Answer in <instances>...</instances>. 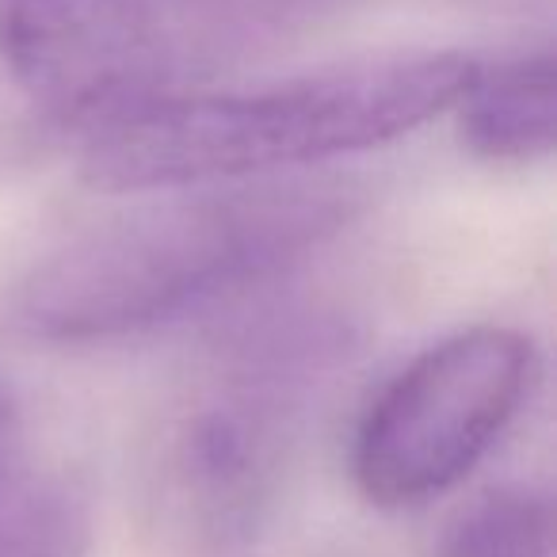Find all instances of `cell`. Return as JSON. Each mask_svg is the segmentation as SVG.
Wrapping results in <instances>:
<instances>
[{
  "instance_id": "8992f818",
  "label": "cell",
  "mask_w": 557,
  "mask_h": 557,
  "mask_svg": "<svg viewBox=\"0 0 557 557\" xmlns=\"http://www.w3.org/2000/svg\"><path fill=\"white\" fill-rule=\"evenodd\" d=\"M92 546V500L65 470H47L0 450V557H85Z\"/></svg>"
},
{
  "instance_id": "7a4b0ae2",
  "label": "cell",
  "mask_w": 557,
  "mask_h": 557,
  "mask_svg": "<svg viewBox=\"0 0 557 557\" xmlns=\"http://www.w3.org/2000/svg\"><path fill=\"white\" fill-rule=\"evenodd\" d=\"M481 65L455 50L363 58L245 92H161L81 138L103 191H176L386 146L450 111Z\"/></svg>"
},
{
  "instance_id": "5b68a950",
  "label": "cell",
  "mask_w": 557,
  "mask_h": 557,
  "mask_svg": "<svg viewBox=\"0 0 557 557\" xmlns=\"http://www.w3.org/2000/svg\"><path fill=\"white\" fill-rule=\"evenodd\" d=\"M458 111L462 146L481 161L527 164L554 153L557 141V70L549 54L478 70Z\"/></svg>"
},
{
  "instance_id": "6da1fadb",
  "label": "cell",
  "mask_w": 557,
  "mask_h": 557,
  "mask_svg": "<svg viewBox=\"0 0 557 557\" xmlns=\"http://www.w3.org/2000/svg\"><path fill=\"white\" fill-rule=\"evenodd\" d=\"M356 207L351 187L321 180L172 195L65 240L20 283L12 313L50 344L149 333L298 263Z\"/></svg>"
},
{
  "instance_id": "277c9868",
  "label": "cell",
  "mask_w": 557,
  "mask_h": 557,
  "mask_svg": "<svg viewBox=\"0 0 557 557\" xmlns=\"http://www.w3.org/2000/svg\"><path fill=\"white\" fill-rule=\"evenodd\" d=\"M0 62L85 138L169 88V47L149 0H0Z\"/></svg>"
},
{
  "instance_id": "52a82bcc",
  "label": "cell",
  "mask_w": 557,
  "mask_h": 557,
  "mask_svg": "<svg viewBox=\"0 0 557 557\" xmlns=\"http://www.w3.org/2000/svg\"><path fill=\"white\" fill-rule=\"evenodd\" d=\"M443 557H557L554 508L531 488H493L450 523Z\"/></svg>"
},
{
  "instance_id": "3957f363",
  "label": "cell",
  "mask_w": 557,
  "mask_h": 557,
  "mask_svg": "<svg viewBox=\"0 0 557 557\" xmlns=\"http://www.w3.org/2000/svg\"><path fill=\"white\" fill-rule=\"evenodd\" d=\"M534 344L478 325L417 356L367 409L351 473L379 508H412L455 488L523 409Z\"/></svg>"
},
{
  "instance_id": "ba28073f",
  "label": "cell",
  "mask_w": 557,
  "mask_h": 557,
  "mask_svg": "<svg viewBox=\"0 0 557 557\" xmlns=\"http://www.w3.org/2000/svg\"><path fill=\"white\" fill-rule=\"evenodd\" d=\"M12 447V412H9V397L0 389V450Z\"/></svg>"
}]
</instances>
